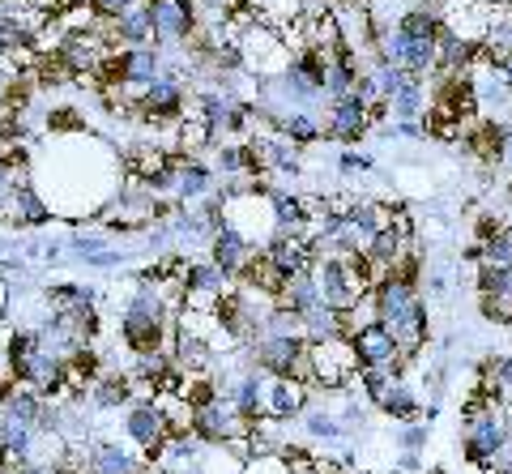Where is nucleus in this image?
<instances>
[{
	"instance_id": "3",
	"label": "nucleus",
	"mask_w": 512,
	"mask_h": 474,
	"mask_svg": "<svg viewBox=\"0 0 512 474\" xmlns=\"http://www.w3.org/2000/svg\"><path fill=\"white\" fill-rule=\"evenodd\" d=\"M508 419H504V406H491L483 410L478 419H466V436H461V445H466V457L474 466H495L508 449Z\"/></svg>"
},
{
	"instance_id": "25",
	"label": "nucleus",
	"mask_w": 512,
	"mask_h": 474,
	"mask_svg": "<svg viewBox=\"0 0 512 474\" xmlns=\"http://www.w3.org/2000/svg\"><path fill=\"white\" fill-rule=\"evenodd\" d=\"M478 312H483V321L491 325H512V291H491L478 299Z\"/></svg>"
},
{
	"instance_id": "14",
	"label": "nucleus",
	"mask_w": 512,
	"mask_h": 474,
	"mask_svg": "<svg viewBox=\"0 0 512 474\" xmlns=\"http://www.w3.org/2000/svg\"><path fill=\"white\" fill-rule=\"evenodd\" d=\"M86 466H90V474H141L137 457L124 445H111V440H99V445L86 453Z\"/></svg>"
},
{
	"instance_id": "26",
	"label": "nucleus",
	"mask_w": 512,
	"mask_h": 474,
	"mask_svg": "<svg viewBox=\"0 0 512 474\" xmlns=\"http://www.w3.org/2000/svg\"><path fill=\"white\" fill-rule=\"evenodd\" d=\"M483 261L491 265H512V227H500L483 240Z\"/></svg>"
},
{
	"instance_id": "22",
	"label": "nucleus",
	"mask_w": 512,
	"mask_h": 474,
	"mask_svg": "<svg viewBox=\"0 0 512 474\" xmlns=\"http://www.w3.org/2000/svg\"><path fill=\"white\" fill-rule=\"evenodd\" d=\"M389 385H393L389 368H359V376H355V385H350V393H363V402H372V406H376Z\"/></svg>"
},
{
	"instance_id": "7",
	"label": "nucleus",
	"mask_w": 512,
	"mask_h": 474,
	"mask_svg": "<svg viewBox=\"0 0 512 474\" xmlns=\"http://www.w3.org/2000/svg\"><path fill=\"white\" fill-rule=\"evenodd\" d=\"M150 5V18H154V43L175 47V43H188L197 35V5L192 0H146Z\"/></svg>"
},
{
	"instance_id": "17",
	"label": "nucleus",
	"mask_w": 512,
	"mask_h": 474,
	"mask_svg": "<svg viewBox=\"0 0 512 474\" xmlns=\"http://www.w3.org/2000/svg\"><path fill=\"white\" fill-rule=\"evenodd\" d=\"M90 402L99 410H120L133 402V376H116V372H103L99 381L90 385Z\"/></svg>"
},
{
	"instance_id": "16",
	"label": "nucleus",
	"mask_w": 512,
	"mask_h": 474,
	"mask_svg": "<svg viewBox=\"0 0 512 474\" xmlns=\"http://www.w3.org/2000/svg\"><path fill=\"white\" fill-rule=\"evenodd\" d=\"M376 410H384L393 423H414V419H423V402L410 393L406 381H393L389 389H384V398L376 402Z\"/></svg>"
},
{
	"instance_id": "20",
	"label": "nucleus",
	"mask_w": 512,
	"mask_h": 474,
	"mask_svg": "<svg viewBox=\"0 0 512 474\" xmlns=\"http://www.w3.org/2000/svg\"><path fill=\"white\" fill-rule=\"evenodd\" d=\"M278 129H282L286 141H295V146H316V141L325 137L320 120L308 116V112H286V116H278Z\"/></svg>"
},
{
	"instance_id": "33",
	"label": "nucleus",
	"mask_w": 512,
	"mask_h": 474,
	"mask_svg": "<svg viewBox=\"0 0 512 474\" xmlns=\"http://www.w3.org/2000/svg\"><path fill=\"white\" fill-rule=\"evenodd\" d=\"M397 470H406V474H423V462H419V453L402 449V457H397Z\"/></svg>"
},
{
	"instance_id": "12",
	"label": "nucleus",
	"mask_w": 512,
	"mask_h": 474,
	"mask_svg": "<svg viewBox=\"0 0 512 474\" xmlns=\"http://www.w3.org/2000/svg\"><path fill=\"white\" fill-rule=\"evenodd\" d=\"M252 252H256L252 240H248L244 231H235L231 223H227V227H218V231L210 235V261L222 265V270L235 274V278H239V270H244V265L252 261Z\"/></svg>"
},
{
	"instance_id": "29",
	"label": "nucleus",
	"mask_w": 512,
	"mask_h": 474,
	"mask_svg": "<svg viewBox=\"0 0 512 474\" xmlns=\"http://www.w3.org/2000/svg\"><path fill=\"white\" fill-rule=\"evenodd\" d=\"M338 167H342V176H367V171H372L376 163H372V154H355V150H346Z\"/></svg>"
},
{
	"instance_id": "21",
	"label": "nucleus",
	"mask_w": 512,
	"mask_h": 474,
	"mask_svg": "<svg viewBox=\"0 0 512 474\" xmlns=\"http://www.w3.org/2000/svg\"><path fill=\"white\" fill-rule=\"evenodd\" d=\"M303 428H308L312 440H329V445H342L346 440L342 419L329 415V410H303Z\"/></svg>"
},
{
	"instance_id": "4",
	"label": "nucleus",
	"mask_w": 512,
	"mask_h": 474,
	"mask_svg": "<svg viewBox=\"0 0 512 474\" xmlns=\"http://www.w3.org/2000/svg\"><path fill=\"white\" fill-rule=\"evenodd\" d=\"M124 432H128V440L133 445H141V453L154 457L163 453V445L175 436L171 432V419H167V410H163V402L158 398H141V402H128V415H124Z\"/></svg>"
},
{
	"instance_id": "13",
	"label": "nucleus",
	"mask_w": 512,
	"mask_h": 474,
	"mask_svg": "<svg viewBox=\"0 0 512 474\" xmlns=\"http://www.w3.org/2000/svg\"><path fill=\"white\" fill-rule=\"evenodd\" d=\"M278 304H282V308H291L299 321H303V316H308L312 308H320L325 299H320V282H316V274L308 270V274L286 278V282H282V291H278Z\"/></svg>"
},
{
	"instance_id": "8",
	"label": "nucleus",
	"mask_w": 512,
	"mask_h": 474,
	"mask_svg": "<svg viewBox=\"0 0 512 474\" xmlns=\"http://www.w3.org/2000/svg\"><path fill=\"white\" fill-rule=\"evenodd\" d=\"M329 137L342 141V146H355V141L367 137V129H372V103H363L359 94H342V99L329 103Z\"/></svg>"
},
{
	"instance_id": "35",
	"label": "nucleus",
	"mask_w": 512,
	"mask_h": 474,
	"mask_svg": "<svg viewBox=\"0 0 512 474\" xmlns=\"http://www.w3.org/2000/svg\"><path fill=\"white\" fill-rule=\"evenodd\" d=\"M504 167L512 171V124H508V137H504Z\"/></svg>"
},
{
	"instance_id": "38",
	"label": "nucleus",
	"mask_w": 512,
	"mask_h": 474,
	"mask_svg": "<svg viewBox=\"0 0 512 474\" xmlns=\"http://www.w3.org/2000/svg\"><path fill=\"white\" fill-rule=\"evenodd\" d=\"M359 474H367V470H359Z\"/></svg>"
},
{
	"instance_id": "5",
	"label": "nucleus",
	"mask_w": 512,
	"mask_h": 474,
	"mask_svg": "<svg viewBox=\"0 0 512 474\" xmlns=\"http://www.w3.org/2000/svg\"><path fill=\"white\" fill-rule=\"evenodd\" d=\"M180 287H184V308H192V312H214L218 299L235 291V274H227L214 261H197V265H188V270H184Z\"/></svg>"
},
{
	"instance_id": "10",
	"label": "nucleus",
	"mask_w": 512,
	"mask_h": 474,
	"mask_svg": "<svg viewBox=\"0 0 512 474\" xmlns=\"http://www.w3.org/2000/svg\"><path fill=\"white\" fill-rule=\"evenodd\" d=\"M312 402V385L308 381H299V376H274L265 389V415H274V419H299L303 410H308Z\"/></svg>"
},
{
	"instance_id": "9",
	"label": "nucleus",
	"mask_w": 512,
	"mask_h": 474,
	"mask_svg": "<svg viewBox=\"0 0 512 474\" xmlns=\"http://www.w3.org/2000/svg\"><path fill=\"white\" fill-rule=\"evenodd\" d=\"M350 342H355L359 368H389L393 359H402V346H397L393 329L384 325V321H367V325H359L355 334H350Z\"/></svg>"
},
{
	"instance_id": "31",
	"label": "nucleus",
	"mask_w": 512,
	"mask_h": 474,
	"mask_svg": "<svg viewBox=\"0 0 512 474\" xmlns=\"http://www.w3.org/2000/svg\"><path fill=\"white\" fill-rule=\"evenodd\" d=\"M90 5H94V13H99V18H120L124 9L141 5V0H90Z\"/></svg>"
},
{
	"instance_id": "27",
	"label": "nucleus",
	"mask_w": 512,
	"mask_h": 474,
	"mask_svg": "<svg viewBox=\"0 0 512 474\" xmlns=\"http://www.w3.org/2000/svg\"><path fill=\"white\" fill-rule=\"evenodd\" d=\"M431 440V423L427 419H414V423H402V432H397V445L410 449V453H419L423 445Z\"/></svg>"
},
{
	"instance_id": "2",
	"label": "nucleus",
	"mask_w": 512,
	"mask_h": 474,
	"mask_svg": "<svg viewBox=\"0 0 512 474\" xmlns=\"http://www.w3.org/2000/svg\"><path fill=\"white\" fill-rule=\"evenodd\" d=\"M308 355H312V389L342 393V389L355 385V376H359V355H355V342H350V338H320V342H308Z\"/></svg>"
},
{
	"instance_id": "19",
	"label": "nucleus",
	"mask_w": 512,
	"mask_h": 474,
	"mask_svg": "<svg viewBox=\"0 0 512 474\" xmlns=\"http://www.w3.org/2000/svg\"><path fill=\"white\" fill-rule=\"evenodd\" d=\"M214 188V167L197 163V158H180V201H197Z\"/></svg>"
},
{
	"instance_id": "39",
	"label": "nucleus",
	"mask_w": 512,
	"mask_h": 474,
	"mask_svg": "<svg viewBox=\"0 0 512 474\" xmlns=\"http://www.w3.org/2000/svg\"><path fill=\"white\" fill-rule=\"evenodd\" d=\"M0 13H5V9H0Z\"/></svg>"
},
{
	"instance_id": "36",
	"label": "nucleus",
	"mask_w": 512,
	"mask_h": 474,
	"mask_svg": "<svg viewBox=\"0 0 512 474\" xmlns=\"http://www.w3.org/2000/svg\"><path fill=\"white\" fill-rule=\"evenodd\" d=\"M5 308H9V287H5V278H0V321H5Z\"/></svg>"
},
{
	"instance_id": "32",
	"label": "nucleus",
	"mask_w": 512,
	"mask_h": 474,
	"mask_svg": "<svg viewBox=\"0 0 512 474\" xmlns=\"http://www.w3.org/2000/svg\"><path fill=\"white\" fill-rule=\"evenodd\" d=\"M393 133L406 137V141H419V137L427 133V124H423V120H393Z\"/></svg>"
},
{
	"instance_id": "1",
	"label": "nucleus",
	"mask_w": 512,
	"mask_h": 474,
	"mask_svg": "<svg viewBox=\"0 0 512 474\" xmlns=\"http://www.w3.org/2000/svg\"><path fill=\"white\" fill-rule=\"evenodd\" d=\"M171 308L163 299V287L158 282H141L137 278V291L133 299L124 304L120 312V338L133 355H146V351H163V342L171 338Z\"/></svg>"
},
{
	"instance_id": "34",
	"label": "nucleus",
	"mask_w": 512,
	"mask_h": 474,
	"mask_svg": "<svg viewBox=\"0 0 512 474\" xmlns=\"http://www.w3.org/2000/svg\"><path fill=\"white\" fill-rule=\"evenodd\" d=\"M30 5H35L39 13H47V18H52V13H60L64 5H69V0H30Z\"/></svg>"
},
{
	"instance_id": "15",
	"label": "nucleus",
	"mask_w": 512,
	"mask_h": 474,
	"mask_svg": "<svg viewBox=\"0 0 512 474\" xmlns=\"http://www.w3.org/2000/svg\"><path fill=\"white\" fill-rule=\"evenodd\" d=\"M406 248H410L406 235L397 231L393 223H384V227L372 235V244H367V257H372L376 270H393V265L406 257Z\"/></svg>"
},
{
	"instance_id": "28",
	"label": "nucleus",
	"mask_w": 512,
	"mask_h": 474,
	"mask_svg": "<svg viewBox=\"0 0 512 474\" xmlns=\"http://www.w3.org/2000/svg\"><path fill=\"white\" fill-rule=\"evenodd\" d=\"M107 248H111V240H107V235H99V231L77 235V240H73V252H77V257H86V261H94V257H99V252H107Z\"/></svg>"
},
{
	"instance_id": "30",
	"label": "nucleus",
	"mask_w": 512,
	"mask_h": 474,
	"mask_svg": "<svg viewBox=\"0 0 512 474\" xmlns=\"http://www.w3.org/2000/svg\"><path fill=\"white\" fill-rule=\"evenodd\" d=\"M338 419H342V428H346V436H350V432H355V428L363 432V428H367V406H363V402H350V406L342 410V415H338Z\"/></svg>"
},
{
	"instance_id": "11",
	"label": "nucleus",
	"mask_w": 512,
	"mask_h": 474,
	"mask_svg": "<svg viewBox=\"0 0 512 474\" xmlns=\"http://www.w3.org/2000/svg\"><path fill=\"white\" fill-rule=\"evenodd\" d=\"M107 39L116 47H146V43H154V18H150L146 0L133 5V9H124L120 18H107Z\"/></svg>"
},
{
	"instance_id": "23",
	"label": "nucleus",
	"mask_w": 512,
	"mask_h": 474,
	"mask_svg": "<svg viewBox=\"0 0 512 474\" xmlns=\"http://www.w3.org/2000/svg\"><path fill=\"white\" fill-rule=\"evenodd\" d=\"M474 282H478V295L512 291V265H491V261H483V265L474 270Z\"/></svg>"
},
{
	"instance_id": "37",
	"label": "nucleus",
	"mask_w": 512,
	"mask_h": 474,
	"mask_svg": "<svg viewBox=\"0 0 512 474\" xmlns=\"http://www.w3.org/2000/svg\"><path fill=\"white\" fill-rule=\"evenodd\" d=\"M423 474H448V470H444V466H436V470H423Z\"/></svg>"
},
{
	"instance_id": "6",
	"label": "nucleus",
	"mask_w": 512,
	"mask_h": 474,
	"mask_svg": "<svg viewBox=\"0 0 512 474\" xmlns=\"http://www.w3.org/2000/svg\"><path fill=\"white\" fill-rule=\"evenodd\" d=\"M303 355H308V338L303 334H261L252 346V363L265 376H295Z\"/></svg>"
},
{
	"instance_id": "18",
	"label": "nucleus",
	"mask_w": 512,
	"mask_h": 474,
	"mask_svg": "<svg viewBox=\"0 0 512 474\" xmlns=\"http://www.w3.org/2000/svg\"><path fill=\"white\" fill-rule=\"evenodd\" d=\"M389 112L393 120H423L431 112V103H427V90H423V77H410V86L402 94H393L389 99Z\"/></svg>"
},
{
	"instance_id": "24",
	"label": "nucleus",
	"mask_w": 512,
	"mask_h": 474,
	"mask_svg": "<svg viewBox=\"0 0 512 474\" xmlns=\"http://www.w3.org/2000/svg\"><path fill=\"white\" fill-rule=\"evenodd\" d=\"M372 73H376V82H380V94H384V99H393V94H402V90L410 86V73H406L402 65H393V60H376Z\"/></svg>"
}]
</instances>
